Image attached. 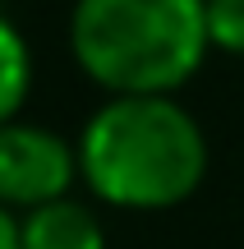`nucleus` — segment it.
Returning a JSON list of instances; mask_svg holds the SVG:
<instances>
[{"instance_id": "obj_1", "label": "nucleus", "mask_w": 244, "mask_h": 249, "mask_svg": "<svg viewBox=\"0 0 244 249\" xmlns=\"http://www.w3.org/2000/svg\"><path fill=\"white\" fill-rule=\"evenodd\" d=\"M79 180L125 213L189 203L208 176V134L175 92L111 97L79 134Z\"/></svg>"}, {"instance_id": "obj_2", "label": "nucleus", "mask_w": 244, "mask_h": 249, "mask_svg": "<svg viewBox=\"0 0 244 249\" xmlns=\"http://www.w3.org/2000/svg\"><path fill=\"white\" fill-rule=\"evenodd\" d=\"M69 51L111 97L180 92L212 51L208 0H74Z\"/></svg>"}, {"instance_id": "obj_3", "label": "nucleus", "mask_w": 244, "mask_h": 249, "mask_svg": "<svg viewBox=\"0 0 244 249\" xmlns=\"http://www.w3.org/2000/svg\"><path fill=\"white\" fill-rule=\"evenodd\" d=\"M79 180V148L33 120L0 124V208L33 213L69 198Z\"/></svg>"}, {"instance_id": "obj_4", "label": "nucleus", "mask_w": 244, "mask_h": 249, "mask_svg": "<svg viewBox=\"0 0 244 249\" xmlns=\"http://www.w3.org/2000/svg\"><path fill=\"white\" fill-rule=\"evenodd\" d=\"M18 249H106V231L97 213L69 194L18 217Z\"/></svg>"}, {"instance_id": "obj_5", "label": "nucleus", "mask_w": 244, "mask_h": 249, "mask_svg": "<svg viewBox=\"0 0 244 249\" xmlns=\"http://www.w3.org/2000/svg\"><path fill=\"white\" fill-rule=\"evenodd\" d=\"M28 92H33V51L23 33L0 14V124L18 120Z\"/></svg>"}, {"instance_id": "obj_6", "label": "nucleus", "mask_w": 244, "mask_h": 249, "mask_svg": "<svg viewBox=\"0 0 244 249\" xmlns=\"http://www.w3.org/2000/svg\"><path fill=\"white\" fill-rule=\"evenodd\" d=\"M208 33L212 51L244 55V0H208Z\"/></svg>"}, {"instance_id": "obj_7", "label": "nucleus", "mask_w": 244, "mask_h": 249, "mask_svg": "<svg viewBox=\"0 0 244 249\" xmlns=\"http://www.w3.org/2000/svg\"><path fill=\"white\" fill-rule=\"evenodd\" d=\"M0 249H18V217L0 208Z\"/></svg>"}]
</instances>
